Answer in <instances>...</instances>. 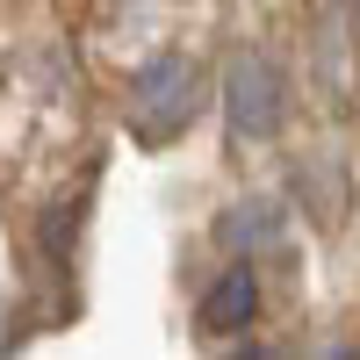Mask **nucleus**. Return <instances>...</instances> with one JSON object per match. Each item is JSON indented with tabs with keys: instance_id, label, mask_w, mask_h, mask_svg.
Segmentation results:
<instances>
[{
	"instance_id": "obj_1",
	"label": "nucleus",
	"mask_w": 360,
	"mask_h": 360,
	"mask_svg": "<svg viewBox=\"0 0 360 360\" xmlns=\"http://www.w3.org/2000/svg\"><path fill=\"white\" fill-rule=\"evenodd\" d=\"M202 94H209V79H202V65L188 51L144 58L137 79H130V130H137V144H173L202 115Z\"/></svg>"
},
{
	"instance_id": "obj_2",
	"label": "nucleus",
	"mask_w": 360,
	"mask_h": 360,
	"mask_svg": "<svg viewBox=\"0 0 360 360\" xmlns=\"http://www.w3.org/2000/svg\"><path fill=\"white\" fill-rule=\"evenodd\" d=\"M224 123L245 144H274L288 130V72L266 51H231V65H224Z\"/></svg>"
},
{
	"instance_id": "obj_3",
	"label": "nucleus",
	"mask_w": 360,
	"mask_h": 360,
	"mask_svg": "<svg viewBox=\"0 0 360 360\" xmlns=\"http://www.w3.org/2000/svg\"><path fill=\"white\" fill-rule=\"evenodd\" d=\"M281 231H288V202H274V195H238L224 217H217V245L231 259H252V252H274Z\"/></svg>"
},
{
	"instance_id": "obj_4",
	"label": "nucleus",
	"mask_w": 360,
	"mask_h": 360,
	"mask_svg": "<svg viewBox=\"0 0 360 360\" xmlns=\"http://www.w3.org/2000/svg\"><path fill=\"white\" fill-rule=\"evenodd\" d=\"M252 317H259V274L252 266H224V274L202 288V303H195L202 339H231V332H245Z\"/></svg>"
},
{
	"instance_id": "obj_5",
	"label": "nucleus",
	"mask_w": 360,
	"mask_h": 360,
	"mask_svg": "<svg viewBox=\"0 0 360 360\" xmlns=\"http://www.w3.org/2000/svg\"><path fill=\"white\" fill-rule=\"evenodd\" d=\"M295 202L310 209L317 224H339L346 217V202H353V180L332 152H310V159H295Z\"/></svg>"
},
{
	"instance_id": "obj_6",
	"label": "nucleus",
	"mask_w": 360,
	"mask_h": 360,
	"mask_svg": "<svg viewBox=\"0 0 360 360\" xmlns=\"http://www.w3.org/2000/svg\"><path fill=\"white\" fill-rule=\"evenodd\" d=\"M353 44H360V0H353Z\"/></svg>"
}]
</instances>
